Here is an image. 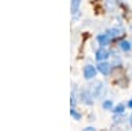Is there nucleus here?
Segmentation results:
<instances>
[{
	"label": "nucleus",
	"mask_w": 132,
	"mask_h": 131,
	"mask_svg": "<svg viewBox=\"0 0 132 131\" xmlns=\"http://www.w3.org/2000/svg\"><path fill=\"white\" fill-rule=\"evenodd\" d=\"M99 70H101L103 74H108V70H110V68H108V64H101L99 65Z\"/></svg>",
	"instance_id": "f257e3e1"
},
{
	"label": "nucleus",
	"mask_w": 132,
	"mask_h": 131,
	"mask_svg": "<svg viewBox=\"0 0 132 131\" xmlns=\"http://www.w3.org/2000/svg\"><path fill=\"white\" fill-rule=\"evenodd\" d=\"M94 74H95V69H94L93 66L86 68V77H87V78L91 77V75H94Z\"/></svg>",
	"instance_id": "f03ea898"
},
{
	"label": "nucleus",
	"mask_w": 132,
	"mask_h": 131,
	"mask_svg": "<svg viewBox=\"0 0 132 131\" xmlns=\"http://www.w3.org/2000/svg\"><path fill=\"white\" fill-rule=\"evenodd\" d=\"M107 56H108V54H107V52H106V50H99V52H98V58H99V60L106 58Z\"/></svg>",
	"instance_id": "7ed1b4c3"
},
{
	"label": "nucleus",
	"mask_w": 132,
	"mask_h": 131,
	"mask_svg": "<svg viewBox=\"0 0 132 131\" xmlns=\"http://www.w3.org/2000/svg\"><path fill=\"white\" fill-rule=\"evenodd\" d=\"M122 49H123V50H129V49H131V45H129L128 41H123V42H122Z\"/></svg>",
	"instance_id": "20e7f679"
},
{
	"label": "nucleus",
	"mask_w": 132,
	"mask_h": 131,
	"mask_svg": "<svg viewBox=\"0 0 132 131\" xmlns=\"http://www.w3.org/2000/svg\"><path fill=\"white\" fill-rule=\"evenodd\" d=\"M124 110V107L122 106V105H120V106H118L116 109H115V111H118V113H120V111H123Z\"/></svg>",
	"instance_id": "39448f33"
},
{
	"label": "nucleus",
	"mask_w": 132,
	"mask_h": 131,
	"mask_svg": "<svg viewBox=\"0 0 132 131\" xmlns=\"http://www.w3.org/2000/svg\"><path fill=\"white\" fill-rule=\"evenodd\" d=\"M110 106H111V102H110V101H107V102H104V107H106V109H108Z\"/></svg>",
	"instance_id": "423d86ee"
},
{
	"label": "nucleus",
	"mask_w": 132,
	"mask_h": 131,
	"mask_svg": "<svg viewBox=\"0 0 132 131\" xmlns=\"http://www.w3.org/2000/svg\"><path fill=\"white\" fill-rule=\"evenodd\" d=\"M128 105H129V107H132V101H129V103H128Z\"/></svg>",
	"instance_id": "0eeeda50"
},
{
	"label": "nucleus",
	"mask_w": 132,
	"mask_h": 131,
	"mask_svg": "<svg viewBox=\"0 0 132 131\" xmlns=\"http://www.w3.org/2000/svg\"><path fill=\"white\" fill-rule=\"evenodd\" d=\"M131 122H132V119H131Z\"/></svg>",
	"instance_id": "6e6552de"
}]
</instances>
